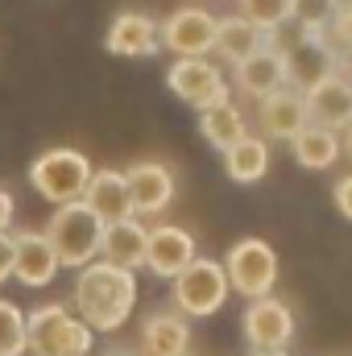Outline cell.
I'll return each instance as SVG.
<instances>
[{"instance_id":"6da1fadb","label":"cell","mask_w":352,"mask_h":356,"mask_svg":"<svg viewBox=\"0 0 352 356\" xmlns=\"http://www.w3.org/2000/svg\"><path fill=\"white\" fill-rule=\"evenodd\" d=\"M137 307V273L108 261H91L75 282V315L91 332H116Z\"/></svg>"},{"instance_id":"7a4b0ae2","label":"cell","mask_w":352,"mask_h":356,"mask_svg":"<svg viewBox=\"0 0 352 356\" xmlns=\"http://www.w3.org/2000/svg\"><path fill=\"white\" fill-rule=\"evenodd\" d=\"M95 332L63 302H42L25 311V353L33 356H91Z\"/></svg>"},{"instance_id":"3957f363","label":"cell","mask_w":352,"mask_h":356,"mask_svg":"<svg viewBox=\"0 0 352 356\" xmlns=\"http://www.w3.org/2000/svg\"><path fill=\"white\" fill-rule=\"evenodd\" d=\"M99 236H104V224L83 207V199L54 207V216L46 224V241H50V249H54L63 269L91 266L99 257Z\"/></svg>"},{"instance_id":"277c9868","label":"cell","mask_w":352,"mask_h":356,"mask_svg":"<svg viewBox=\"0 0 352 356\" xmlns=\"http://www.w3.org/2000/svg\"><path fill=\"white\" fill-rule=\"evenodd\" d=\"M29 182H33V191H38L46 203H54V207L79 203L83 191H88V182H91V162L79 149L58 145V149H46V154L33 158Z\"/></svg>"},{"instance_id":"5b68a950","label":"cell","mask_w":352,"mask_h":356,"mask_svg":"<svg viewBox=\"0 0 352 356\" xmlns=\"http://www.w3.org/2000/svg\"><path fill=\"white\" fill-rule=\"evenodd\" d=\"M228 273L220 261H207V257H195L191 266L175 277V302L182 315L191 319H207L216 315L224 302H228Z\"/></svg>"},{"instance_id":"8992f818","label":"cell","mask_w":352,"mask_h":356,"mask_svg":"<svg viewBox=\"0 0 352 356\" xmlns=\"http://www.w3.org/2000/svg\"><path fill=\"white\" fill-rule=\"evenodd\" d=\"M224 273H228V286L245 298H265L278 282V253L257 241V236H245L232 245L228 261H224Z\"/></svg>"},{"instance_id":"52a82bcc","label":"cell","mask_w":352,"mask_h":356,"mask_svg":"<svg viewBox=\"0 0 352 356\" xmlns=\"http://www.w3.org/2000/svg\"><path fill=\"white\" fill-rule=\"evenodd\" d=\"M166 83H170V91H175L182 104H191L195 112L216 108V104L228 99V79H224V71H220L216 63H207V58H178L175 67L166 71Z\"/></svg>"},{"instance_id":"ba28073f","label":"cell","mask_w":352,"mask_h":356,"mask_svg":"<svg viewBox=\"0 0 352 356\" xmlns=\"http://www.w3.org/2000/svg\"><path fill=\"white\" fill-rule=\"evenodd\" d=\"M158 42L178 58H203L216 46V17L207 8H175L158 25Z\"/></svg>"},{"instance_id":"9c48e42d","label":"cell","mask_w":352,"mask_h":356,"mask_svg":"<svg viewBox=\"0 0 352 356\" xmlns=\"http://www.w3.org/2000/svg\"><path fill=\"white\" fill-rule=\"evenodd\" d=\"M336 75V46L328 42V33H307L290 54H286V83L294 91L319 88L323 79Z\"/></svg>"},{"instance_id":"30bf717a","label":"cell","mask_w":352,"mask_h":356,"mask_svg":"<svg viewBox=\"0 0 352 356\" xmlns=\"http://www.w3.org/2000/svg\"><path fill=\"white\" fill-rule=\"evenodd\" d=\"M294 336V315L286 302L278 298H253L249 311H245V340L257 348V353H282Z\"/></svg>"},{"instance_id":"8fae6325","label":"cell","mask_w":352,"mask_h":356,"mask_svg":"<svg viewBox=\"0 0 352 356\" xmlns=\"http://www.w3.org/2000/svg\"><path fill=\"white\" fill-rule=\"evenodd\" d=\"M58 269L63 266H58V257H54L46 232L21 228V232L13 236V277H17L21 286L42 290V286H50V282L58 277Z\"/></svg>"},{"instance_id":"7c38bea8","label":"cell","mask_w":352,"mask_h":356,"mask_svg":"<svg viewBox=\"0 0 352 356\" xmlns=\"http://www.w3.org/2000/svg\"><path fill=\"white\" fill-rule=\"evenodd\" d=\"M191 261H195V236L186 228H175V224L150 228V236H145V269L154 277H170L175 282Z\"/></svg>"},{"instance_id":"4fadbf2b","label":"cell","mask_w":352,"mask_h":356,"mask_svg":"<svg viewBox=\"0 0 352 356\" xmlns=\"http://www.w3.org/2000/svg\"><path fill=\"white\" fill-rule=\"evenodd\" d=\"M125 182H129L133 216H158L175 199V175L162 162H137V166H129L125 170Z\"/></svg>"},{"instance_id":"5bb4252c","label":"cell","mask_w":352,"mask_h":356,"mask_svg":"<svg viewBox=\"0 0 352 356\" xmlns=\"http://www.w3.org/2000/svg\"><path fill=\"white\" fill-rule=\"evenodd\" d=\"M108 54L116 58H154L162 50L158 42V21L145 17V13H120L112 25H108V38H104Z\"/></svg>"},{"instance_id":"9a60e30c","label":"cell","mask_w":352,"mask_h":356,"mask_svg":"<svg viewBox=\"0 0 352 356\" xmlns=\"http://www.w3.org/2000/svg\"><path fill=\"white\" fill-rule=\"evenodd\" d=\"M307 124H319V129H344L352 124V79L349 75H332L323 79L319 88H311L307 95Z\"/></svg>"},{"instance_id":"2e32d148","label":"cell","mask_w":352,"mask_h":356,"mask_svg":"<svg viewBox=\"0 0 352 356\" xmlns=\"http://www.w3.org/2000/svg\"><path fill=\"white\" fill-rule=\"evenodd\" d=\"M83 207L99 224H116L133 216V199H129V182L125 170H91V182L83 191Z\"/></svg>"},{"instance_id":"e0dca14e","label":"cell","mask_w":352,"mask_h":356,"mask_svg":"<svg viewBox=\"0 0 352 356\" xmlns=\"http://www.w3.org/2000/svg\"><path fill=\"white\" fill-rule=\"evenodd\" d=\"M145 224L137 216L129 220H116V224H104V236H99V261L120 269H137L145 266Z\"/></svg>"},{"instance_id":"ac0fdd59","label":"cell","mask_w":352,"mask_h":356,"mask_svg":"<svg viewBox=\"0 0 352 356\" xmlns=\"http://www.w3.org/2000/svg\"><path fill=\"white\" fill-rule=\"evenodd\" d=\"M232 71H237V88L245 91V95H253V99H265L269 91L286 88V58L273 54L269 46L253 50L249 58H241Z\"/></svg>"},{"instance_id":"d6986e66","label":"cell","mask_w":352,"mask_h":356,"mask_svg":"<svg viewBox=\"0 0 352 356\" xmlns=\"http://www.w3.org/2000/svg\"><path fill=\"white\" fill-rule=\"evenodd\" d=\"M262 124L273 141H290L307 124V99L294 88H278L262 99Z\"/></svg>"},{"instance_id":"ffe728a7","label":"cell","mask_w":352,"mask_h":356,"mask_svg":"<svg viewBox=\"0 0 352 356\" xmlns=\"http://www.w3.org/2000/svg\"><path fill=\"white\" fill-rule=\"evenodd\" d=\"M145 356H186L191 348V327L178 311H154L141 327Z\"/></svg>"},{"instance_id":"44dd1931","label":"cell","mask_w":352,"mask_h":356,"mask_svg":"<svg viewBox=\"0 0 352 356\" xmlns=\"http://www.w3.org/2000/svg\"><path fill=\"white\" fill-rule=\"evenodd\" d=\"M265 46V29H257L253 21H245L241 13H228V17H216V54L220 58H228L232 67L241 63V58H249L253 50H262Z\"/></svg>"},{"instance_id":"7402d4cb","label":"cell","mask_w":352,"mask_h":356,"mask_svg":"<svg viewBox=\"0 0 352 356\" xmlns=\"http://www.w3.org/2000/svg\"><path fill=\"white\" fill-rule=\"evenodd\" d=\"M290 149H294L298 166H307V170H328L332 162H340V137L319 124H303L290 137Z\"/></svg>"},{"instance_id":"603a6c76","label":"cell","mask_w":352,"mask_h":356,"mask_svg":"<svg viewBox=\"0 0 352 356\" xmlns=\"http://www.w3.org/2000/svg\"><path fill=\"white\" fill-rule=\"evenodd\" d=\"M199 133H203L207 145H216L220 154L232 149L241 137H249V133H245V116H241V108H237L232 99H224V104H216V108H203V112H199Z\"/></svg>"},{"instance_id":"cb8c5ba5","label":"cell","mask_w":352,"mask_h":356,"mask_svg":"<svg viewBox=\"0 0 352 356\" xmlns=\"http://www.w3.org/2000/svg\"><path fill=\"white\" fill-rule=\"evenodd\" d=\"M224 170L232 182H262L269 170V145L257 137H241L232 149H224Z\"/></svg>"},{"instance_id":"d4e9b609","label":"cell","mask_w":352,"mask_h":356,"mask_svg":"<svg viewBox=\"0 0 352 356\" xmlns=\"http://www.w3.org/2000/svg\"><path fill=\"white\" fill-rule=\"evenodd\" d=\"M290 21L303 33H328L336 21V4L332 0H290Z\"/></svg>"},{"instance_id":"484cf974","label":"cell","mask_w":352,"mask_h":356,"mask_svg":"<svg viewBox=\"0 0 352 356\" xmlns=\"http://www.w3.org/2000/svg\"><path fill=\"white\" fill-rule=\"evenodd\" d=\"M0 356H25V311L0 298Z\"/></svg>"},{"instance_id":"4316f807","label":"cell","mask_w":352,"mask_h":356,"mask_svg":"<svg viewBox=\"0 0 352 356\" xmlns=\"http://www.w3.org/2000/svg\"><path fill=\"white\" fill-rule=\"evenodd\" d=\"M241 17L253 21L257 29H273L282 21H290V0H237Z\"/></svg>"},{"instance_id":"83f0119b","label":"cell","mask_w":352,"mask_h":356,"mask_svg":"<svg viewBox=\"0 0 352 356\" xmlns=\"http://www.w3.org/2000/svg\"><path fill=\"white\" fill-rule=\"evenodd\" d=\"M332 46L340 50V46H352V8H344V13H336V21H332Z\"/></svg>"},{"instance_id":"f1b7e54d","label":"cell","mask_w":352,"mask_h":356,"mask_svg":"<svg viewBox=\"0 0 352 356\" xmlns=\"http://www.w3.org/2000/svg\"><path fill=\"white\" fill-rule=\"evenodd\" d=\"M332 199H336V207H340V216H344V220H352V175L336 182V191H332Z\"/></svg>"},{"instance_id":"f546056e","label":"cell","mask_w":352,"mask_h":356,"mask_svg":"<svg viewBox=\"0 0 352 356\" xmlns=\"http://www.w3.org/2000/svg\"><path fill=\"white\" fill-rule=\"evenodd\" d=\"M13 277V232H0V282Z\"/></svg>"},{"instance_id":"4dcf8cb0","label":"cell","mask_w":352,"mask_h":356,"mask_svg":"<svg viewBox=\"0 0 352 356\" xmlns=\"http://www.w3.org/2000/svg\"><path fill=\"white\" fill-rule=\"evenodd\" d=\"M13 216H17V203H13V195H8V191H0V232H8Z\"/></svg>"},{"instance_id":"1f68e13d","label":"cell","mask_w":352,"mask_h":356,"mask_svg":"<svg viewBox=\"0 0 352 356\" xmlns=\"http://www.w3.org/2000/svg\"><path fill=\"white\" fill-rule=\"evenodd\" d=\"M336 67H344L352 75V46H340V50H336Z\"/></svg>"},{"instance_id":"d6a6232c","label":"cell","mask_w":352,"mask_h":356,"mask_svg":"<svg viewBox=\"0 0 352 356\" xmlns=\"http://www.w3.org/2000/svg\"><path fill=\"white\" fill-rule=\"evenodd\" d=\"M336 4V13H344V8H352V0H332Z\"/></svg>"},{"instance_id":"836d02e7","label":"cell","mask_w":352,"mask_h":356,"mask_svg":"<svg viewBox=\"0 0 352 356\" xmlns=\"http://www.w3.org/2000/svg\"><path fill=\"white\" fill-rule=\"evenodd\" d=\"M104 356H133V353H125V348H112V353H104Z\"/></svg>"},{"instance_id":"e575fe53","label":"cell","mask_w":352,"mask_h":356,"mask_svg":"<svg viewBox=\"0 0 352 356\" xmlns=\"http://www.w3.org/2000/svg\"><path fill=\"white\" fill-rule=\"evenodd\" d=\"M257 356H286V348H282V353H257Z\"/></svg>"},{"instance_id":"d590c367","label":"cell","mask_w":352,"mask_h":356,"mask_svg":"<svg viewBox=\"0 0 352 356\" xmlns=\"http://www.w3.org/2000/svg\"><path fill=\"white\" fill-rule=\"evenodd\" d=\"M349 158H352V133H349Z\"/></svg>"}]
</instances>
